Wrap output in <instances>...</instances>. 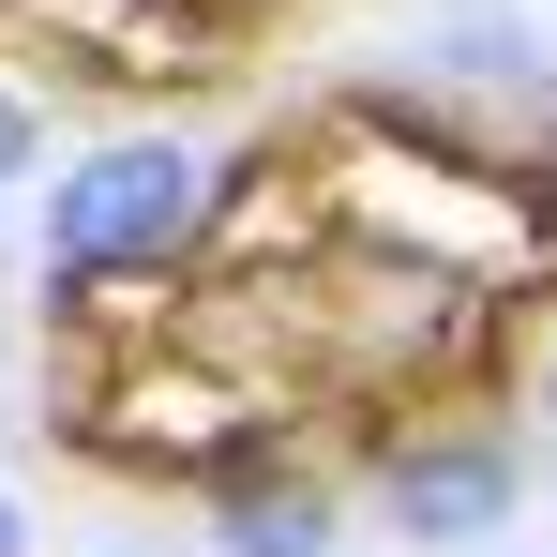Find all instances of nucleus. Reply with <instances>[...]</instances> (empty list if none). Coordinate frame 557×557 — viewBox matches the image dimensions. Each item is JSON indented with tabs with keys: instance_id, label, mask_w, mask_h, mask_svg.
I'll return each instance as SVG.
<instances>
[{
	"instance_id": "nucleus-1",
	"label": "nucleus",
	"mask_w": 557,
	"mask_h": 557,
	"mask_svg": "<svg viewBox=\"0 0 557 557\" xmlns=\"http://www.w3.org/2000/svg\"><path fill=\"white\" fill-rule=\"evenodd\" d=\"M211 211H226V166L196 136H106V151H76L61 196H46V301L76 317L106 286H166L211 242Z\"/></svg>"
},
{
	"instance_id": "nucleus-2",
	"label": "nucleus",
	"mask_w": 557,
	"mask_h": 557,
	"mask_svg": "<svg viewBox=\"0 0 557 557\" xmlns=\"http://www.w3.org/2000/svg\"><path fill=\"white\" fill-rule=\"evenodd\" d=\"M376 528H407L422 557H467L512 528V497H528V437L512 422H482V407H453V422H392L362 467Z\"/></svg>"
},
{
	"instance_id": "nucleus-3",
	"label": "nucleus",
	"mask_w": 557,
	"mask_h": 557,
	"mask_svg": "<svg viewBox=\"0 0 557 557\" xmlns=\"http://www.w3.org/2000/svg\"><path fill=\"white\" fill-rule=\"evenodd\" d=\"M332 528H347V497L286 453L272 422H242V437L211 453V543L226 557H332Z\"/></svg>"
},
{
	"instance_id": "nucleus-4",
	"label": "nucleus",
	"mask_w": 557,
	"mask_h": 557,
	"mask_svg": "<svg viewBox=\"0 0 557 557\" xmlns=\"http://www.w3.org/2000/svg\"><path fill=\"white\" fill-rule=\"evenodd\" d=\"M422 76H437V91L543 106V46H528V15H437V30H422Z\"/></svg>"
},
{
	"instance_id": "nucleus-5",
	"label": "nucleus",
	"mask_w": 557,
	"mask_h": 557,
	"mask_svg": "<svg viewBox=\"0 0 557 557\" xmlns=\"http://www.w3.org/2000/svg\"><path fill=\"white\" fill-rule=\"evenodd\" d=\"M30 166H46V106L0 76V182H30Z\"/></svg>"
},
{
	"instance_id": "nucleus-6",
	"label": "nucleus",
	"mask_w": 557,
	"mask_h": 557,
	"mask_svg": "<svg viewBox=\"0 0 557 557\" xmlns=\"http://www.w3.org/2000/svg\"><path fill=\"white\" fill-rule=\"evenodd\" d=\"M528 422L557 437V332H543V362H528Z\"/></svg>"
},
{
	"instance_id": "nucleus-7",
	"label": "nucleus",
	"mask_w": 557,
	"mask_h": 557,
	"mask_svg": "<svg viewBox=\"0 0 557 557\" xmlns=\"http://www.w3.org/2000/svg\"><path fill=\"white\" fill-rule=\"evenodd\" d=\"M0 557H30V512H15V497H0Z\"/></svg>"
},
{
	"instance_id": "nucleus-8",
	"label": "nucleus",
	"mask_w": 557,
	"mask_h": 557,
	"mask_svg": "<svg viewBox=\"0 0 557 557\" xmlns=\"http://www.w3.org/2000/svg\"><path fill=\"white\" fill-rule=\"evenodd\" d=\"M543 557H557V543H543Z\"/></svg>"
}]
</instances>
